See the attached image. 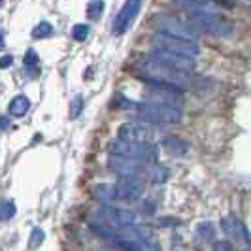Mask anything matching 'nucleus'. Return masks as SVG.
Returning <instances> with one entry per match:
<instances>
[{"label":"nucleus","mask_w":251,"mask_h":251,"mask_svg":"<svg viewBox=\"0 0 251 251\" xmlns=\"http://www.w3.org/2000/svg\"><path fill=\"white\" fill-rule=\"evenodd\" d=\"M138 72L144 81H148L150 87L159 89H170V91H179L183 93V89L189 85V72H181L172 66H166L163 63H157L153 59H146L144 63H140Z\"/></svg>","instance_id":"f257e3e1"},{"label":"nucleus","mask_w":251,"mask_h":251,"mask_svg":"<svg viewBox=\"0 0 251 251\" xmlns=\"http://www.w3.org/2000/svg\"><path fill=\"white\" fill-rule=\"evenodd\" d=\"M191 25H195V28L201 32H208L217 38H230L234 34V25L226 17L208 10L191 12Z\"/></svg>","instance_id":"f03ea898"},{"label":"nucleus","mask_w":251,"mask_h":251,"mask_svg":"<svg viewBox=\"0 0 251 251\" xmlns=\"http://www.w3.org/2000/svg\"><path fill=\"white\" fill-rule=\"evenodd\" d=\"M136 115L142 121L151 123V125H176L181 121V108L170 106V104H136Z\"/></svg>","instance_id":"7ed1b4c3"},{"label":"nucleus","mask_w":251,"mask_h":251,"mask_svg":"<svg viewBox=\"0 0 251 251\" xmlns=\"http://www.w3.org/2000/svg\"><path fill=\"white\" fill-rule=\"evenodd\" d=\"M110 151H112V155L125 157L128 161L138 164H155L159 161V150L153 144H130V142H123V140H115L110 144Z\"/></svg>","instance_id":"20e7f679"},{"label":"nucleus","mask_w":251,"mask_h":251,"mask_svg":"<svg viewBox=\"0 0 251 251\" xmlns=\"http://www.w3.org/2000/svg\"><path fill=\"white\" fill-rule=\"evenodd\" d=\"M155 50H163L168 53H176L181 57H187V59H195L201 55V48L197 42H189V40H181V38H174L163 34V32H157L155 36L151 38Z\"/></svg>","instance_id":"39448f33"},{"label":"nucleus","mask_w":251,"mask_h":251,"mask_svg":"<svg viewBox=\"0 0 251 251\" xmlns=\"http://www.w3.org/2000/svg\"><path fill=\"white\" fill-rule=\"evenodd\" d=\"M155 26L163 34L181 38V40H189V42H197V38H199V34L193 28V25H187V23H183L181 19H176V17H168V15L157 17L155 19Z\"/></svg>","instance_id":"423d86ee"},{"label":"nucleus","mask_w":251,"mask_h":251,"mask_svg":"<svg viewBox=\"0 0 251 251\" xmlns=\"http://www.w3.org/2000/svg\"><path fill=\"white\" fill-rule=\"evenodd\" d=\"M99 214L104 217L106 223H110L113 226H121V228H130V226L136 225L138 217L132 210H126V208H115L110 204H102Z\"/></svg>","instance_id":"0eeeda50"},{"label":"nucleus","mask_w":251,"mask_h":251,"mask_svg":"<svg viewBox=\"0 0 251 251\" xmlns=\"http://www.w3.org/2000/svg\"><path fill=\"white\" fill-rule=\"evenodd\" d=\"M140 6H142V0H126L125 4H123V8L119 10V13L113 19V34L115 36L125 34L126 28L132 25V21L136 19V15L140 12Z\"/></svg>","instance_id":"6e6552de"},{"label":"nucleus","mask_w":251,"mask_h":251,"mask_svg":"<svg viewBox=\"0 0 251 251\" xmlns=\"http://www.w3.org/2000/svg\"><path fill=\"white\" fill-rule=\"evenodd\" d=\"M108 168L113 174H117L119 179H138L144 174V168L138 163H132V161H128L125 157H119V155H110Z\"/></svg>","instance_id":"1a4fd4ad"},{"label":"nucleus","mask_w":251,"mask_h":251,"mask_svg":"<svg viewBox=\"0 0 251 251\" xmlns=\"http://www.w3.org/2000/svg\"><path fill=\"white\" fill-rule=\"evenodd\" d=\"M119 140L130 142V144H151L153 130L142 123H123L119 126Z\"/></svg>","instance_id":"9d476101"},{"label":"nucleus","mask_w":251,"mask_h":251,"mask_svg":"<svg viewBox=\"0 0 251 251\" xmlns=\"http://www.w3.org/2000/svg\"><path fill=\"white\" fill-rule=\"evenodd\" d=\"M150 59L157 61V63H163L166 66H172L176 70H181V72H189L193 66H195V61L193 59H187V57H181V55H176V53H168V51L163 50H155L148 55Z\"/></svg>","instance_id":"9b49d317"},{"label":"nucleus","mask_w":251,"mask_h":251,"mask_svg":"<svg viewBox=\"0 0 251 251\" xmlns=\"http://www.w3.org/2000/svg\"><path fill=\"white\" fill-rule=\"evenodd\" d=\"M115 201H138L144 193L140 179H119L115 185Z\"/></svg>","instance_id":"f8f14e48"},{"label":"nucleus","mask_w":251,"mask_h":251,"mask_svg":"<svg viewBox=\"0 0 251 251\" xmlns=\"http://www.w3.org/2000/svg\"><path fill=\"white\" fill-rule=\"evenodd\" d=\"M221 230L236 240H248V230H246V226H244V223L240 221L238 217H234V215H225V217L221 219Z\"/></svg>","instance_id":"ddd939ff"},{"label":"nucleus","mask_w":251,"mask_h":251,"mask_svg":"<svg viewBox=\"0 0 251 251\" xmlns=\"http://www.w3.org/2000/svg\"><path fill=\"white\" fill-rule=\"evenodd\" d=\"M163 148L170 155H174V157H183V155L189 153L187 142L181 138H176V136H166V138H163Z\"/></svg>","instance_id":"4468645a"},{"label":"nucleus","mask_w":251,"mask_h":251,"mask_svg":"<svg viewBox=\"0 0 251 251\" xmlns=\"http://www.w3.org/2000/svg\"><path fill=\"white\" fill-rule=\"evenodd\" d=\"M28 108H30V100L26 99L25 95H17V97L10 102L8 112H10V115H13V117H23V115L28 112Z\"/></svg>","instance_id":"2eb2a0df"},{"label":"nucleus","mask_w":251,"mask_h":251,"mask_svg":"<svg viewBox=\"0 0 251 251\" xmlns=\"http://www.w3.org/2000/svg\"><path fill=\"white\" fill-rule=\"evenodd\" d=\"M23 64H25V74L28 77H36L40 74V57H38V53L34 50L26 51Z\"/></svg>","instance_id":"dca6fc26"},{"label":"nucleus","mask_w":251,"mask_h":251,"mask_svg":"<svg viewBox=\"0 0 251 251\" xmlns=\"http://www.w3.org/2000/svg\"><path fill=\"white\" fill-rule=\"evenodd\" d=\"M93 195L97 201H100L102 204H108V202L115 201V189L113 185H108V183H100L93 189Z\"/></svg>","instance_id":"f3484780"},{"label":"nucleus","mask_w":251,"mask_h":251,"mask_svg":"<svg viewBox=\"0 0 251 251\" xmlns=\"http://www.w3.org/2000/svg\"><path fill=\"white\" fill-rule=\"evenodd\" d=\"M51 34H53V26H51V23H48V21H42V23H38V25L32 28V38H34V40L50 38Z\"/></svg>","instance_id":"a211bd4d"},{"label":"nucleus","mask_w":251,"mask_h":251,"mask_svg":"<svg viewBox=\"0 0 251 251\" xmlns=\"http://www.w3.org/2000/svg\"><path fill=\"white\" fill-rule=\"evenodd\" d=\"M170 177V170L164 166H155L153 170H150V179L153 183H164Z\"/></svg>","instance_id":"6ab92c4d"},{"label":"nucleus","mask_w":251,"mask_h":251,"mask_svg":"<svg viewBox=\"0 0 251 251\" xmlns=\"http://www.w3.org/2000/svg\"><path fill=\"white\" fill-rule=\"evenodd\" d=\"M197 234H199V238L204 240V242L214 240V236H215L214 225H212V223H208V221H204V223H201V225L197 226Z\"/></svg>","instance_id":"aec40b11"},{"label":"nucleus","mask_w":251,"mask_h":251,"mask_svg":"<svg viewBox=\"0 0 251 251\" xmlns=\"http://www.w3.org/2000/svg\"><path fill=\"white\" fill-rule=\"evenodd\" d=\"M15 204L12 201H2L0 202V221H10L15 215Z\"/></svg>","instance_id":"412c9836"},{"label":"nucleus","mask_w":251,"mask_h":251,"mask_svg":"<svg viewBox=\"0 0 251 251\" xmlns=\"http://www.w3.org/2000/svg\"><path fill=\"white\" fill-rule=\"evenodd\" d=\"M104 12V2L102 0H91L87 4V17L89 19H99Z\"/></svg>","instance_id":"4be33fe9"},{"label":"nucleus","mask_w":251,"mask_h":251,"mask_svg":"<svg viewBox=\"0 0 251 251\" xmlns=\"http://www.w3.org/2000/svg\"><path fill=\"white\" fill-rule=\"evenodd\" d=\"M44 240H46V232L42 228H34L32 234H30V240H28V248L36 250V248H40L44 244Z\"/></svg>","instance_id":"5701e85b"},{"label":"nucleus","mask_w":251,"mask_h":251,"mask_svg":"<svg viewBox=\"0 0 251 251\" xmlns=\"http://www.w3.org/2000/svg\"><path fill=\"white\" fill-rule=\"evenodd\" d=\"M89 32L91 30H89L87 25H74V28H72V38L77 40V42H83V40H87Z\"/></svg>","instance_id":"b1692460"},{"label":"nucleus","mask_w":251,"mask_h":251,"mask_svg":"<svg viewBox=\"0 0 251 251\" xmlns=\"http://www.w3.org/2000/svg\"><path fill=\"white\" fill-rule=\"evenodd\" d=\"M172 2H176L183 8H204L210 0H172Z\"/></svg>","instance_id":"393cba45"},{"label":"nucleus","mask_w":251,"mask_h":251,"mask_svg":"<svg viewBox=\"0 0 251 251\" xmlns=\"http://www.w3.org/2000/svg\"><path fill=\"white\" fill-rule=\"evenodd\" d=\"M83 110V99L81 97H75L72 104H70V117L75 119V117H79V113Z\"/></svg>","instance_id":"a878e982"},{"label":"nucleus","mask_w":251,"mask_h":251,"mask_svg":"<svg viewBox=\"0 0 251 251\" xmlns=\"http://www.w3.org/2000/svg\"><path fill=\"white\" fill-rule=\"evenodd\" d=\"M212 251H234V248H232V244H230V242H226V240H219V242H215L214 244V250Z\"/></svg>","instance_id":"bb28decb"},{"label":"nucleus","mask_w":251,"mask_h":251,"mask_svg":"<svg viewBox=\"0 0 251 251\" xmlns=\"http://www.w3.org/2000/svg\"><path fill=\"white\" fill-rule=\"evenodd\" d=\"M12 63H13V57L12 55H6V57L0 59V68H2V70H4V68H10Z\"/></svg>","instance_id":"cd10ccee"},{"label":"nucleus","mask_w":251,"mask_h":251,"mask_svg":"<svg viewBox=\"0 0 251 251\" xmlns=\"http://www.w3.org/2000/svg\"><path fill=\"white\" fill-rule=\"evenodd\" d=\"M8 126H10V119L2 115V117H0V128H2V130H6Z\"/></svg>","instance_id":"c85d7f7f"},{"label":"nucleus","mask_w":251,"mask_h":251,"mask_svg":"<svg viewBox=\"0 0 251 251\" xmlns=\"http://www.w3.org/2000/svg\"><path fill=\"white\" fill-rule=\"evenodd\" d=\"M4 46H6V42H4V34L0 32V51L4 50Z\"/></svg>","instance_id":"c756f323"},{"label":"nucleus","mask_w":251,"mask_h":251,"mask_svg":"<svg viewBox=\"0 0 251 251\" xmlns=\"http://www.w3.org/2000/svg\"><path fill=\"white\" fill-rule=\"evenodd\" d=\"M2 2H4V0H0V4H2Z\"/></svg>","instance_id":"7c9ffc66"},{"label":"nucleus","mask_w":251,"mask_h":251,"mask_svg":"<svg viewBox=\"0 0 251 251\" xmlns=\"http://www.w3.org/2000/svg\"><path fill=\"white\" fill-rule=\"evenodd\" d=\"M248 251H251V250H248Z\"/></svg>","instance_id":"2f4dec72"}]
</instances>
